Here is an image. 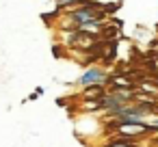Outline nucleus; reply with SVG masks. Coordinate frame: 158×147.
I'll use <instances>...</instances> for the list:
<instances>
[{"mask_svg": "<svg viewBox=\"0 0 158 147\" xmlns=\"http://www.w3.org/2000/svg\"><path fill=\"white\" fill-rule=\"evenodd\" d=\"M108 76H110V74H108L104 67L91 65V67H87V69L76 78V84H78L80 89H89V87H98V84L108 87Z\"/></svg>", "mask_w": 158, "mask_h": 147, "instance_id": "obj_1", "label": "nucleus"}, {"mask_svg": "<svg viewBox=\"0 0 158 147\" xmlns=\"http://www.w3.org/2000/svg\"><path fill=\"white\" fill-rule=\"evenodd\" d=\"M136 84L132 82V78H128L126 74H110L108 76V89L110 91H119V89H134Z\"/></svg>", "mask_w": 158, "mask_h": 147, "instance_id": "obj_2", "label": "nucleus"}, {"mask_svg": "<svg viewBox=\"0 0 158 147\" xmlns=\"http://www.w3.org/2000/svg\"><path fill=\"white\" fill-rule=\"evenodd\" d=\"M134 89H136L139 93H145V95H149V93L158 95V84H156V82H152V80H141Z\"/></svg>", "mask_w": 158, "mask_h": 147, "instance_id": "obj_3", "label": "nucleus"}, {"mask_svg": "<svg viewBox=\"0 0 158 147\" xmlns=\"http://www.w3.org/2000/svg\"><path fill=\"white\" fill-rule=\"evenodd\" d=\"M44 93H46V89H44V87H37V89H35V91H33V93L26 97V102H35V100H39Z\"/></svg>", "mask_w": 158, "mask_h": 147, "instance_id": "obj_4", "label": "nucleus"}, {"mask_svg": "<svg viewBox=\"0 0 158 147\" xmlns=\"http://www.w3.org/2000/svg\"><path fill=\"white\" fill-rule=\"evenodd\" d=\"M119 7H121V2H110V5H104V11H106V15L110 18L113 13H117Z\"/></svg>", "mask_w": 158, "mask_h": 147, "instance_id": "obj_5", "label": "nucleus"}, {"mask_svg": "<svg viewBox=\"0 0 158 147\" xmlns=\"http://www.w3.org/2000/svg\"><path fill=\"white\" fill-rule=\"evenodd\" d=\"M134 147H141V145H134Z\"/></svg>", "mask_w": 158, "mask_h": 147, "instance_id": "obj_6", "label": "nucleus"}]
</instances>
